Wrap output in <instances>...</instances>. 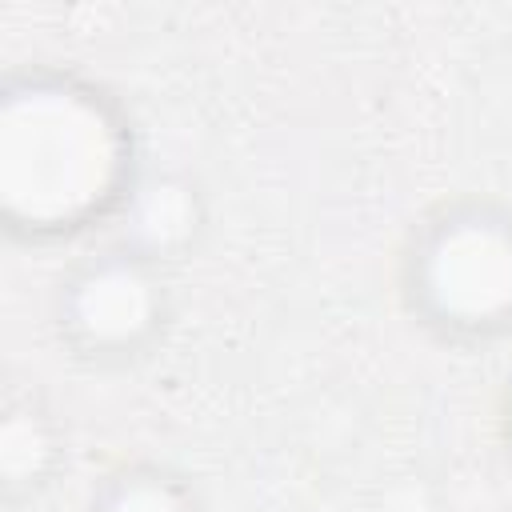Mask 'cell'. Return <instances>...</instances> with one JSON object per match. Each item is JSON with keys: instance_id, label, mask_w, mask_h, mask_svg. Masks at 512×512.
Wrapping results in <instances>:
<instances>
[{"instance_id": "6da1fadb", "label": "cell", "mask_w": 512, "mask_h": 512, "mask_svg": "<svg viewBox=\"0 0 512 512\" xmlns=\"http://www.w3.org/2000/svg\"><path fill=\"white\" fill-rule=\"evenodd\" d=\"M148 172L144 132L116 84L72 60L0 76V232L24 252L108 236Z\"/></svg>"}, {"instance_id": "7a4b0ae2", "label": "cell", "mask_w": 512, "mask_h": 512, "mask_svg": "<svg viewBox=\"0 0 512 512\" xmlns=\"http://www.w3.org/2000/svg\"><path fill=\"white\" fill-rule=\"evenodd\" d=\"M396 308L440 352L488 356L512 344V200L484 188L428 200L392 256Z\"/></svg>"}, {"instance_id": "3957f363", "label": "cell", "mask_w": 512, "mask_h": 512, "mask_svg": "<svg viewBox=\"0 0 512 512\" xmlns=\"http://www.w3.org/2000/svg\"><path fill=\"white\" fill-rule=\"evenodd\" d=\"M52 348L88 376L152 364L180 316V272L108 232L64 256L44 300Z\"/></svg>"}, {"instance_id": "277c9868", "label": "cell", "mask_w": 512, "mask_h": 512, "mask_svg": "<svg viewBox=\"0 0 512 512\" xmlns=\"http://www.w3.org/2000/svg\"><path fill=\"white\" fill-rule=\"evenodd\" d=\"M72 464V436L40 384H12L0 408V500L8 512L40 504Z\"/></svg>"}, {"instance_id": "5b68a950", "label": "cell", "mask_w": 512, "mask_h": 512, "mask_svg": "<svg viewBox=\"0 0 512 512\" xmlns=\"http://www.w3.org/2000/svg\"><path fill=\"white\" fill-rule=\"evenodd\" d=\"M212 228V208L200 176L184 164H148L124 220L112 228L116 236L140 244L168 268L184 272L188 260L200 256Z\"/></svg>"}, {"instance_id": "8992f818", "label": "cell", "mask_w": 512, "mask_h": 512, "mask_svg": "<svg viewBox=\"0 0 512 512\" xmlns=\"http://www.w3.org/2000/svg\"><path fill=\"white\" fill-rule=\"evenodd\" d=\"M80 512H208V496L200 480L172 460L124 456L88 480Z\"/></svg>"}, {"instance_id": "52a82bcc", "label": "cell", "mask_w": 512, "mask_h": 512, "mask_svg": "<svg viewBox=\"0 0 512 512\" xmlns=\"http://www.w3.org/2000/svg\"><path fill=\"white\" fill-rule=\"evenodd\" d=\"M492 432H496V452L504 460V468L512 472V364L496 388V404H492Z\"/></svg>"}]
</instances>
